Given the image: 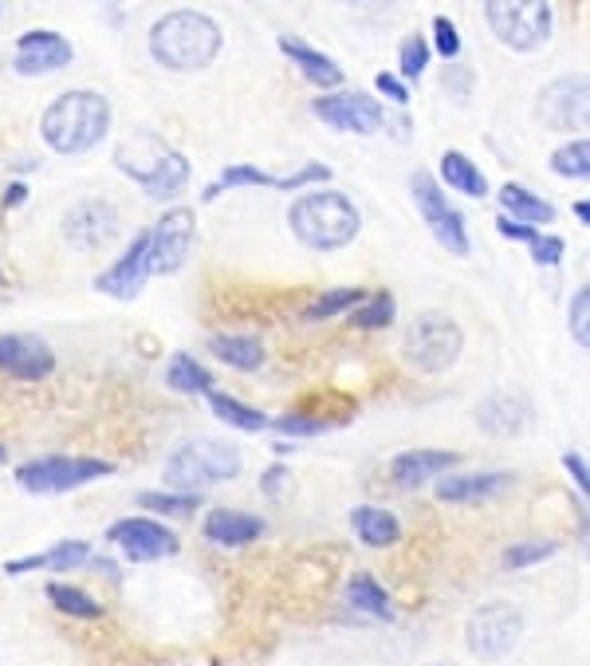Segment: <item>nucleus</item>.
Returning a JSON list of instances; mask_svg holds the SVG:
<instances>
[{
  "label": "nucleus",
  "instance_id": "2",
  "mask_svg": "<svg viewBox=\"0 0 590 666\" xmlns=\"http://www.w3.org/2000/svg\"><path fill=\"white\" fill-rule=\"evenodd\" d=\"M110 131V100L98 91H63L40 115V135L55 154H87Z\"/></svg>",
  "mask_w": 590,
  "mask_h": 666
},
{
  "label": "nucleus",
  "instance_id": "46",
  "mask_svg": "<svg viewBox=\"0 0 590 666\" xmlns=\"http://www.w3.org/2000/svg\"><path fill=\"white\" fill-rule=\"evenodd\" d=\"M563 469L571 474L575 486H579L582 493H590V469H587V458H582V454L567 450V454H563Z\"/></svg>",
  "mask_w": 590,
  "mask_h": 666
},
{
  "label": "nucleus",
  "instance_id": "25",
  "mask_svg": "<svg viewBox=\"0 0 590 666\" xmlns=\"http://www.w3.org/2000/svg\"><path fill=\"white\" fill-rule=\"evenodd\" d=\"M350 529L367 549H390V544L402 541V521L390 509H378V504H358L350 513Z\"/></svg>",
  "mask_w": 590,
  "mask_h": 666
},
{
  "label": "nucleus",
  "instance_id": "39",
  "mask_svg": "<svg viewBox=\"0 0 590 666\" xmlns=\"http://www.w3.org/2000/svg\"><path fill=\"white\" fill-rule=\"evenodd\" d=\"M430 55H433V48L421 32L405 37L402 48H398V72H402V80H418V75L430 67Z\"/></svg>",
  "mask_w": 590,
  "mask_h": 666
},
{
  "label": "nucleus",
  "instance_id": "17",
  "mask_svg": "<svg viewBox=\"0 0 590 666\" xmlns=\"http://www.w3.org/2000/svg\"><path fill=\"white\" fill-rule=\"evenodd\" d=\"M146 280H150V233H138L107 272H98L95 289L103 292V296L123 300L126 304V300H138V292L146 289Z\"/></svg>",
  "mask_w": 590,
  "mask_h": 666
},
{
  "label": "nucleus",
  "instance_id": "11",
  "mask_svg": "<svg viewBox=\"0 0 590 666\" xmlns=\"http://www.w3.org/2000/svg\"><path fill=\"white\" fill-rule=\"evenodd\" d=\"M150 233V272L158 277H173V272L186 269L189 249H193L197 237V214L189 206H173L154 221Z\"/></svg>",
  "mask_w": 590,
  "mask_h": 666
},
{
  "label": "nucleus",
  "instance_id": "27",
  "mask_svg": "<svg viewBox=\"0 0 590 666\" xmlns=\"http://www.w3.org/2000/svg\"><path fill=\"white\" fill-rule=\"evenodd\" d=\"M441 178H445L449 189L465 194V198H484V194H488V178L481 174V166L461 150L441 154Z\"/></svg>",
  "mask_w": 590,
  "mask_h": 666
},
{
  "label": "nucleus",
  "instance_id": "26",
  "mask_svg": "<svg viewBox=\"0 0 590 666\" xmlns=\"http://www.w3.org/2000/svg\"><path fill=\"white\" fill-rule=\"evenodd\" d=\"M501 206L508 209L504 217H512V221H519V226H551L555 221V206L551 201H544L539 194H531V189L516 186V181H508V186L501 189Z\"/></svg>",
  "mask_w": 590,
  "mask_h": 666
},
{
  "label": "nucleus",
  "instance_id": "19",
  "mask_svg": "<svg viewBox=\"0 0 590 666\" xmlns=\"http://www.w3.org/2000/svg\"><path fill=\"white\" fill-rule=\"evenodd\" d=\"M531 423V403L519 391H496L476 406V426L492 438H516Z\"/></svg>",
  "mask_w": 590,
  "mask_h": 666
},
{
  "label": "nucleus",
  "instance_id": "45",
  "mask_svg": "<svg viewBox=\"0 0 590 666\" xmlns=\"http://www.w3.org/2000/svg\"><path fill=\"white\" fill-rule=\"evenodd\" d=\"M375 87L382 91V95H386V100H390V103H398V107H405V103H410V87H405V83L398 80V75L382 72V75H378V80H375Z\"/></svg>",
  "mask_w": 590,
  "mask_h": 666
},
{
  "label": "nucleus",
  "instance_id": "32",
  "mask_svg": "<svg viewBox=\"0 0 590 666\" xmlns=\"http://www.w3.org/2000/svg\"><path fill=\"white\" fill-rule=\"evenodd\" d=\"M44 592H48V600L55 604V612L72 615V620H98V615H103V604H98L95 595L83 592V587H75V584H63V580H55V584H48Z\"/></svg>",
  "mask_w": 590,
  "mask_h": 666
},
{
  "label": "nucleus",
  "instance_id": "44",
  "mask_svg": "<svg viewBox=\"0 0 590 666\" xmlns=\"http://www.w3.org/2000/svg\"><path fill=\"white\" fill-rule=\"evenodd\" d=\"M563 252H567L563 237H555V233H539L536 241H531V257H536V264H547V269L563 261Z\"/></svg>",
  "mask_w": 590,
  "mask_h": 666
},
{
  "label": "nucleus",
  "instance_id": "48",
  "mask_svg": "<svg viewBox=\"0 0 590 666\" xmlns=\"http://www.w3.org/2000/svg\"><path fill=\"white\" fill-rule=\"evenodd\" d=\"M287 481H292V478H287V469L284 466H272L268 474H264V481H260V486H264V493H268V497H280V489H284Z\"/></svg>",
  "mask_w": 590,
  "mask_h": 666
},
{
  "label": "nucleus",
  "instance_id": "36",
  "mask_svg": "<svg viewBox=\"0 0 590 666\" xmlns=\"http://www.w3.org/2000/svg\"><path fill=\"white\" fill-rule=\"evenodd\" d=\"M358 300H367V296H362V289H331V292H323L315 304L304 308V320H307V324H319V320H335L339 312H350Z\"/></svg>",
  "mask_w": 590,
  "mask_h": 666
},
{
  "label": "nucleus",
  "instance_id": "20",
  "mask_svg": "<svg viewBox=\"0 0 590 666\" xmlns=\"http://www.w3.org/2000/svg\"><path fill=\"white\" fill-rule=\"evenodd\" d=\"M268 524L260 517L249 513H233V509H209L206 521H201V537L217 549H244V544L260 541Z\"/></svg>",
  "mask_w": 590,
  "mask_h": 666
},
{
  "label": "nucleus",
  "instance_id": "3",
  "mask_svg": "<svg viewBox=\"0 0 590 666\" xmlns=\"http://www.w3.org/2000/svg\"><path fill=\"white\" fill-rule=\"evenodd\" d=\"M287 226H292L295 241L307 244L315 252H335L347 249L362 229V214L358 206L339 194V189H307L292 201L287 209Z\"/></svg>",
  "mask_w": 590,
  "mask_h": 666
},
{
  "label": "nucleus",
  "instance_id": "47",
  "mask_svg": "<svg viewBox=\"0 0 590 666\" xmlns=\"http://www.w3.org/2000/svg\"><path fill=\"white\" fill-rule=\"evenodd\" d=\"M496 229H501L508 241H524V244H531L539 237V229H531V226H519V221H512V217H501L496 221Z\"/></svg>",
  "mask_w": 590,
  "mask_h": 666
},
{
  "label": "nucleus",
  "instance_id": "9",
  "mask_svg": "<svg viewBox=\"0 0 590 666\" xmlns=\"http://www.w3.org/2000/svg\"><path fill=\"white\" fill-rule=\"evenodd\" d=\"M524 639V612L512 600H488L465 623V643L481 663H501Z\"/></svg>",
  "mask_w": 590,
  "mask_h": 666
},
{
  "label": "nucleus",
  "instance_id": "5",
  "mask_svg": "<svg viewBox=\"0 0 590 666\" xmlns=\"http://www.w3.org/2000/svg\"><path fill=\"white\" fill-rule=\"evenodd\" d=\"M244 458L236 446L229 441H213V438H201V441H186L178 450L166 458V486H173L178 493H201L206 486H221V481H233L241 478Z\"/></svg>",
  "mask_w": 590,
  "mask_h": 666
},
{
  "label": "nucleus",
  "instance_id": "43",
  "mask_svg": "<svg viewBox=\"0 0 590 666\" xmlns=\"http://www.w3.org/2000/svg\"><path fill=\"white\" fill-rule=\"evenodd\" d=\"M433 48H438L445 60H456L461 55V32L449 17H433Z\"/></svg>",
  "mask_w": 590,
  "mask_h": 666
},
{
  "label": "nucleus",
  "instance_id": "42",
  "mask_svg": "<svg viewBox=\"0 0 590 666\" xmlns=\"http://www.w3.org/2000/svg\"><path fill=\"white\" fill-rule=\"evenodd\" d=\"M571 335L579 347H590V292L579 289L571 300Z\"/></svg>",
  "mask_w": 590,
  "mask_h": 666
},
{
  "label": "nucleus",
  "instance_id": "29",
  "mask_svg": "<svg viewBox=\"0 0 590 666\" xmlns=\"http://www.w3.org/2000/svg\"><path fill=\"white\" fill-rule=\"evenodd\" d=\"M166 387L178 391V395H209V391H213V375H209V367H201L193 355L178 352L166 363Z\"/></svg>",
  "mask_w": 590,
  "mask_h": 666
},
{
  "label": "nucleus",
  "instance_id": "16",
  "mask_svg": "<svg viewBox=\"0 0 590 666\" xmlns=\"http://www.w3.org/2000/svg\"><path fill=\"white\" fill-rule=\"evenodd\" d=\"M75 48L67 37L52 28H32L17 37V55H12V72L17 75H52L72 63Z\"/></svg>",
  "mask_w": 590,
  "mask_h": 666
},
{
  "label": "nucleus",
  "instance_id": "49",
  "mask_svg": "<svg viewBox=\"0 0 590 666\" xmlns=\"http://www.w3.org/2000/svg\"><path fill=\"white\" fill-rule=\"evenodd\" d=\"M28 201V186L24 181H12L9 189H4V209H17V206H24Z\"/></svg>",
  "mask_w": 590,
  "mask_h": 666
},
{
  "label": "nucleus",
  "instance_id": "37",
  "mask_svg": "<svg viewBox=\"0 0 590 666\" xmlns=\"http://www.w3.org/2000/svg\"><path fill=\"white\" fill-rule=\"evenodd\" d=\"M555 552H559V541H516L512 549H504L501 568L504 572H524L531 564H544Z\"/></svg>",
  "mask_w": 590,
  "mask_h": 666
},
{
  "label": "nucleus",
  "instance_id": "21",
  "mask_svg": "<svg viewBox=\"0 0 590 666\" xmlns=\"http://www.w3.org/2000/svg\"><path fill=\"white\" fill-rule=\"evenodd\" d=\"M516 486L508 469H492V474H456V478H441L438 481V501L449 504H473V501H488V497L504 493V489Z\"/></svg>",
  "mask_w": 590,
  "mask_h": 666
},
{
  "label": "nucleus",
  "instance_id": "8",
  "mask_svg": "<svg viewBox=\"0 0 590 666\" xmlns=\"http://www.w3.org/2000/svg\"><path fill=\"white\" fill-rule=\"evenodd\" d=\"M115 474V461L107 458H67V454H52V458H32L17 469L20 489L40 497H55V493H72V489H83L98 478H110Z\"/></svg>",
  "mask_w": 590,
  "mask_h": 666
},
{
  "label": "nucleus",
  "instance_id": "13",
  "mask_svg": "<svg viewBox=\"0 0 590 666\" xmlns=\"http://www.w3.org/2000/svg\"><path fill=\"white\" fill-rule=\"evenodd\" d=\"M118 237V206L110 198H83L63 214V241L80 252L107 249Z\"/></svg>",
  "mask_w": 590,
  "mask_h": 666
},
{
  "label": "nucleus",
  "instance_id": "30",
  "mask_svg": "<svg viewBox=\"0 0 590 666\" xmlns=\"http://www.w3.org/2000/svg\"><path fill=\"white\" fill-rule=\"evenodd\" d=\"M209 352L236 371H256L260 363H264V347H260V340H252V335H213V340H209Z\"/></svg>",
  "mask_w": 590,
  "mask_h": 666
},
{
  "label": "nucleus",
  "instance_id": "23",
  "mask_svg": "<svg viewBox=\"0 0 590 666\" xmlns=\"http://www.w3.org/2000/svg\"><path fill=\"white\" fill-rule=\"evenodd\" d=\"M91 544L87 541H55L52 549L32 552V556L4 560V576H28V572H40V568H52V572H72V568L87 564Z\"/></svg>",
  "mask_w": 590,
  "mask_h": 666
},
{
  "label": "nucleus",
  "instance_id": "50",
  "mask_svg": "<svg viewBox=\"0 0 590 666\" xmlns=\"http://www.w3.org/2000/svg\"><path fill=\"white\" fill-rule=\"evenodd\" d=\"M575 217H579L582 226L590 221V201H575Z\"/></svg>",
  "mask_w": 590,
  "mask_h": 666
},
{
  "label": "nucleus",
  "instance_id": "10",
  "mask_svg": "<svg viewBox=\"0 0 590 666\" xmlns=\"http://www.w3.org/2000/svg\"><path fill=\"white\" fill-rule=\"evenodd\" d=\"M410 189H413V201H418L421 221L430 226V233L438 237L453 257H468V252H473V241H468L465 217H461L456 206H449L445 189L438 186V178L418 170V174H410Z\"/></svg>",
  "mask_w": 590,
  "mask_h": 666
},
{
  "label": "nucleus",
  "instance_id": "18",
  "mask_svg": "<svg viewBox=\"0 0 590 666\" xmlns=\"http://www.w3.org/2000/svg\"><path fill=\"white\" fill-rule=\"evenodd\" d=\"M0 371L28 378V383H40V378H48L55 371V355L40 335L28 332L0 335Z\"/></svg>",
  "mask_w": 590,
  "mask_h": 666
},
{
  "label": "nucleus",
  "instance_id": "41",
  "mask_svg": "<svg viewBox=\"0 0 590 666\" xmlns=\"http://www.w3.org/2000/svg\"><path fill=\"white\" fill-rule=\"evenodd\" d=\"M280 434H292V438H312V434H323V430H331V418H307V415H280L276 423Z\"/></svg>",
  "mask_w": 590,
  "mask_h": 666
},
{
  "label": "nucleus",
  "instance_id": "15",
  "mask_svg": "<svg viewBox=\"0 0 590 666\" xmlns=\"http://www.w3.org/2000/svg\"><path fill=\"white\" fill-rule=\"evenodd\" d=\"M590 87L587 75H563V80L547 83L539 91V118L551 131H587V111H590Z\"/></svg>",
  "mask_w": 590,
  "mask_h": 666
},
{
  "label": "nucleus",
  "instance_id": "14",
  "mask_svg": "<svg viewBox=\"0 0 590 666\" xmlns=\"http://www.w3.org/2000/svg\"><path fill=\"white\" fill-rule=\"evenodd\" d=\"M312 111L335 131H347V135H378L386 126V107L362 91H339V95H323L312 103Z\"/></svg>",
  "mask_w": 590,
  "mask_h": 666
},
{
  "label": "nucleus",
  "instance_id": "31",
  "mask_svg": "<svg viewBox=\"0 0 590 666\" xmlns=\"http://www.w3.org/2000/svg\"><path fill=\"white\" fill-rule=\"evenodd\" d=\"M209 410H213L221 423L236 426V430H244V434H260L268 426V415H260L256 406L241 403V398H233V395H221V391H209Z\"/></svg>",
  "mask_w": 590,
  "mask_h": 666
},
{
  "label": "nucleus",
  "instance_id": "35",
  "mask_svg": "<svg viewBox=\"0 0 590 666\" xmlns=\"http://www.w3.org/2000/svg\"><path fill=\"white\" fill-rule=\"evenodd\" d=\"M551 170L559 174V178H590V143L587 138H571V143H563L559 150L551 154Z\"/></svg>",
  "mask_w": 590,
  "mask_h": 666
},
{
  "label": "nucleus",
  "instance_id": "4",
  "mask_svg": "<svg viewBox=\"0 0 590 666\" xmlns=\"http://www.w3.org/2000/svg\"><path fill=\"white\" fill-rule=\"evenodd\" d=\"M115 166L130 181H138L150 198H170V194H181L186 181H189V158L186 154L173 150L170 143H161V138L150 135V131H138L135 138L118 143Z\"/></svg>",
  "mask_w": 590,
  "mask_h": 666
},
{
  "label": "nucleus",
  "instance_id": "7",
  "mask_svg": "<svg viewBox=\"0 0 590 666\" xmlns=\"http://www.w3.org/2000/svg\"><path fill=\"white\" fill-rule=\"evenodd\" d=\"M492 37L512 52H536L551 40L555 12L544 0H488L484 4Z\"/></svg>",
  "mask_w": 590,
  "mask_h": 666
},
{
  "label": "nucleus",
  "instance_id": "22",
  "mask_svg": "<svg viewBox=\"0 0 590 666\" xmlns=\"http://www.w3.org/2000/svg\"><path fill=\"white\" fill-rule=\"evenodd\" d=\"M456 461H461V458H456L453 450H402L398 458L390 461V478H393V486L418 489V486H425L430 478L449 474Z\"/></svg>",
  "mask_w": 590,
  "mask_h": 666
},
{
  "label": "nucleus",
  "instance_id": "40",
  "mask_svg": "<svg viewBox=\"0 0 590 666\" xmlns=\"http://www.w3.org/2000/svg\"><path fill=\"white\" fill-rule=\"evenodd\" d=\"M331 181V166H323V163H307L299 166L295 174H287V178H276V189H304V186H327Z\"/></svg>",
  "mask_w": 590,
  "mask_h": 666
},
{
  "label": "nucleus",
  "instance_id": "24",
  "mask_svg": "<svg viewBox=\"0 0 590 666\" xmlns=\"http://www.w3.org/2000/svg\"><path fill=\"white\" fill-rule=\"evenodd\" d=\"M280 52L287 55V60L304 72V80L319 83V87H339L343 83V67L331 60V55H323L319 48L304 44V40H295V37H280Z\"/></svg>",
  "mask_w": 590,
  "mask_h": 666
},
{
  "label": "nucleus",
  "instance_id": "51",
  "mask_svg": "<svg viewBox=\"0 0 590 666\" xmlns=\"http://www.w3.org/2000/svg\"><path fill=\"white\" fill-rule=\"evenodd\" d=\"M4 461H9V446H0V466H4Z\"/></svg>",
  "mask_w": 590,
  "mask_h": 666
},
{
  "label": "nucleus",
  "instance_id": "34",
  "mask_svg": "<svg viewBox=\"0 0 590 666\" xmlns=\"http://www.w3.org/2000/svg\"><path fill=\"white\" fill-rule=\"evenodd\" d=\"M393 315H398V304H393L390 292H375L370 300H358L350 308V324L362 327V332H378V327H390Z\"/></svg>",
  "mask_w": 590,
  "mask_h": 666
},
{
  "label": "nucleus",
  "instance_id": "12",
  "mask_svg": "<svg viewBox=\"0 0 590 666\" xmlns=\"http://www.w3.org/2000/svg\"><path fill=\"white\" fill-rule=\"evenodd\" d=\"M107 541L123 552L130 564H154V560H166V556H178L181 541L178 532L166 529L161 521L154 517H123L107 529Z\"/></svg>",
  "mask_w": 590,
  "mask_h": 666
},
{
  "label": "nucleus",
  "instance_id": "28",
  "mask_svg": "<svg viewBox=\"0 0 590 666\" xmlns=\"http://www.w3.org/2000/svg\"><path fill=\"white\" fill-rule=\"evenodd\" d=\"M347 604L362 615H375V620H393L390 595H386V587L370 572H355L347 580Z\"/></svg>",
  "mask_w": 590,
  "mask_h": 666
},
{
  "label": "nucleus",
  "instance_id": "33",
  "mask_svg": "<svg viewBox=\"0 0 590 666\" xmlns=\"http://www.w3.org/2000/svg\"><path fill=\"white\" fill-rule=\"evenodd\" d=\"M236 186H276V178H272V174H264L260 166H249V163L224 166L221 178L209 181V186H206L201 201H217V198L224 194V189H236Z\"/></svg>",
  "mask_w": 590,
  "mask_h": 666
},
{
  "label": "nucleus",
  "instance_id": "6",
  "mask_svg": "<svg viewBox=\"0 0 590 666\" xmlns=\"http://www.w3.org/2000/svg\"><path fill=\"white\" fill-rule=\"evenodd\" d=\"M465 352V332L449 312H421L402 332V355L421 375H445Z\"/></svg>",
  "mask_w": 590,
  "mask_h": 666
},
{
  "label": "nucleus",
  "instance_id": "38",
  "mask_svg": "<svg viewBox=\"0 0 590 666\" xmlns=\"http://www.w3.org/2000/svg\"><path fill=\"white\" fill-rule=\"evenodd\" d=\"M138 504L161 517H189L201 509V493H138Z\"/></svg>",
  "mask_w": 590,
  "mask_h": 666
},
{
  "label": "nucleus",
  "instance_id": "1",
  "mask_svg": "<svg viewBox=\"0 0 590 666\" xmlns=\"http://www.w3.org/2000/svg\"><path fill=\"white\" fill-rule=\"evenodd\" d=\"M221 48V24L209 12L173 9L154 20L150 28V55L170 72H206V67H213Z\"/></svg>",
  "mask_w": 590,
  "mask_h": 666
}]
</instances>
